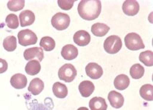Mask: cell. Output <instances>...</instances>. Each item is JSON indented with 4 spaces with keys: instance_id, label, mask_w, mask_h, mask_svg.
Instances as JSON below:
<instances>
[{
    "instance_id": "22",
    "label": "cell",
    "mask_w": 153,
    "mask_h": 110,
    "mask_svg": "<svg viewBox=\"0 0 153 110\" xmlns=\"http://www.w3.org/2000/svg\"><path fill=\"white\" fill-rule=\"evenodd\" d=\"M141 97L146 101H151L153 100V86L152 84H147L141 87L139 90Z\"/></svg>"
},
{
    "instance_id": "25",
    "label": "cell",
    "mask_w": 153,
    "mask_h": 110,
    "mask_svg": "<svg viewBox=\"0 0 153 110\" xmlns=\"http://www.w3.org/2000/svg\"><path fill=\"white\" fill-rule=\"evenodd\" d=\"M144 74V68L140 64H134L130 69V75L134 79H139Z\"/></svg>"
},
{
    "instance_id": "21",
    "label": "cell",
    "mask_w": 153,
    "mask_h": 110,
    "mask_svg": "<svg viewBox=\"0 0 153 110\" xmlns=\"http://www.w3.org/2000/svg\"><path fill=\"white\" fill-rule=\"evenodd\" d=\"M25 71L26 73L31 76H34V75L38 74L41 71V64L39 62L36 60H33L29 61V63L26 64V67H25Z\"/></svg>"
},
{
    "instance_id": "31",
    "label": "cell",
    "mask_w": 153,
    "mask_h": 110,
    "mask_svg": "<svg viewBox=\"0 0 153 110\" xmlns=\"http://www.w3.org/2000/svg\"><path fill=\"white\" fill-rule=\"evenodd\" d=\"M77 110H89V109H88L87 107H84V106H83V107H79Z\"/></svg>"
},
{
    "instance_id": "28",
    "label": "cell",
    "mask_w": 153,
    "mask_h": 110,
    "mask_svg": "<svg viewBox=\"0 0 153 110\" xmlns=\"http://www.w3.org/2000/svg\"><path fill=\"white\" fill-rule=\"evenodd\" d=\"M5 22L7 26L10 29H17L19 26V21H18V16L16 14H9L6 17Z\"/></svg>"
},
{
    "instance_id": "26",
    "label": "cell",
    "mask_w": 153,
    "mask_h": 110,
    "mask_svg": "<svg viewBox=\"0 0 153 110\" xmlns=\"http://www.w3.org/2000/svg\"><path fill=\"white\" fill-rule=\"evenodd\" d=\"M139 60L146 66L150 67L153 66V52L152 51H143L139 54Z\"/></svg>"
},
{
    "instance_id": "12",
    "label": "cell",
    "mask_w": 153,
    "mask_h": 110,
    "mask_svg": "<svg viewBox=\"0 0 153 110\" xmlns=\"http://www.w3.org/2000/svg\"><path fill=\"white\" fill-rule=\"evenodd\" d=\"M20 24L22 27L29 26L34 24L35 21V15L32 11L26 10L22 11L19 15Z\"/></svg>"
},
{
    "instance_id": "15",
    "label": "cell",
    "mask_w": 153,
    "mask_h": 110,
    "mask_svg": "<svg viewBox=\"0 0 153 110\" xmlns=\"http://www.w3.org/2000/svg\"><path fill=\"white\" fill-rule=\"evenodd\" d=\"M44 82L39 78L32 79L30 82L28 90L34 96H37L44 90Z\"/></svg>"
},
{
    "instance_id": "5",
    "label": "cell",
    "mask_w": 153,
    "mask_h": 110,
    "mask_svg": "<svg viewBox=\"0 0 153 110\" xmlns=\"http://www.w3.org/2000/svg\"><path fill=\"white\" fill-rule=\"evenodd\" d=\"M18 43L23 46L34 45L37 42V36L35 33L30 29L21 30L18 34Z\"/></svg>"
},
{
    "instance_id": "16",
    "label": "cell",
    "mask_w": 153,
    "mask_h": 110,
    "mask_svg": "<svg viewBox=\"0 0 153 110\" xmlns=\"http://www.w3.org/2000/svg\"><path fill=\"white\" fill-rule=\"evenodd\" d=\"M95 90L94 83L90 81H83L79 84V91L82 97L88 98L92 95Z\"/></svg>"
},
{
    "instance_id": "20",
    "label": "cell",
    "mask_w": 153,
    "mask_h": 110,
    "mask_svg": "<svg viewBox=\"0 0 153 110\" xmlns=\"http://www.w3.org/2000/svg\"><path fill=\"white\" fill-rule=\"evenodd\" d=\"M53 93L56 97L59 98H64L68 95L67 87L61 82L54 83L53 86Z\"/></svg>"
},
{
    "instance_id": "29",
    "label": "cell",
    "mask_w": 153,
    "mask_h": 110,
    "mask_svg": "<svg viewBox=\"0 0 153 110\" xmlns=\"http://www.w3.org/2000/svg\"><path fill=\"white\" fill-rule=\"evenodd\" d=\"M74 1H70V0H59L58 5L60 8L64 11H69L73 7Z\"/></svg>"
},
{
    "instance_id": "27",
    "label": "cell",
    "mask_w": 153,
    "mask_h": 110,
    "mask_svg": "<svg viewBox=\"0 0 153 110\" xmlns=\"http://www.w3.org/2000/svg\"><path fill=\"white\" fill-rule=\"evenodd\" d=\"M25 6V1L24 0H18V1H14V0H11L7 2V8L10 11H21Z\"/></svg>"
},
{
    "instance_id": "14",
    "label": "cell",
    "mask_w": 153,
    "mask_h": 110,
    "mask_svg": "<svg viewBox=\"0 0 153 110\" xmlns=\"http://www.w3.org/2000/svg\"><path fill=\"white\" fill-rule=\"evenodd\" d=\"M61 56L66 60H72L78 56V49L73 45L67 44L62 48Z\"/></svg>"
},
{
    "instance_id": "6",
    "label": "cell",
    "mask_w": 153,
    "mask_h": 110,
    "mask_svg": "<svg viewBox=\"0 0 153 110\" xmlns=\"http://www.w3.org/2000/svg\"><path fill=\"white\" fill-rule=\"evenodd\" d=\"M58 75L61 80H63L66 82H71L75 79L76 76V70L73 65L68 63L60 68Z\"/></svg>"
},
{
    "instance_id": "13",
    "label": "cell",
    "mask_w": 153,
    "mask_h": 110,
    "mask_svg": "<svg viewBox=\"0 0 153 110\" xmlns=\"http://www.w3.org/2000/svg\"><path fill=\"white\" fill-rule=\"evenodd\" d=\"M10 84L16 89H24L27 85V78L22 73H16L11 77Z\"/></svg>"
},
{
    "instance_id": "3",
    "label": "cell",
    "mask_w": 153,
    "mask_h": 110,
    "mask_svg": "<svg viewBox=\"0 0 153 110\" xmlns=\"http://www.w3.org/2000/svg\"><path fill=\"white\" fill-rule=\"evenodd\" d=\"M122 40L119 36L111 35L108 37L104 43L105 51L109 54H116L122 49Z\"/></svg>"
},
{
    "instance_id": "19",
    "label": "cell",
    "mask_w": 153,
    "mask_h": 110,
    "mask_svg": "<svg viewBox=\"0 0 153 110\" xmlns=\"http://www.w3.org/2000/svg\"><path fill=\"white\" fill-rule=\"evenodd\" d=\"M110 28L103 23H96L91 27V32L95 36L103 37L105 36L109 31Z\"/></svg>"
},
{
    "instance_id": "4",
    "label": "cell",
    "mask_w": 153,
    "mask_h": 110,
    "mask_svg": "<svg viewBox=\"0 0 153 110\" xmlns=\"http://www.w3.org/2000/svg\"><path fill=\"white\" fill-rule=\"evenodd\" d=\"M51 24L58 30H64L70 24V17L64 13H58L53 16Z\"/></svg>"
},
{
    "instance_id": "1",
    "label": "cell",
    "mask_w": 153,
    "mask_h": 110,
    "mask_svg": "<svg viewBox=\"0 0 153 110\" xmlns=\"http://www.w3.org/2000/svg\"><path fill=\"white\" fill-rule=\"evenodd\" d=\"M77 11L83 19L93 21L100 15L101 2L99 0H82L78 5Z\"/></svg>"
},
{
    "instance_id": "30",
    "label": "cell",
    "mask_w": 153,
    "mask_h": 110,
    "mask_svg": "<svg viewBox=\"0 0 153 110\" xmlns=\"http://www.w3.org/2000/svg\"><path fill=\"white\" fill-rule=\"evenodd\" d=\"M8 65L6 60L0 58V73H3L7 70Z\"/></svg>"
},
{
    "instance_id": "9",
    "label": "cell",
    "mask_w": 153,
    "mask_h": 110,
    "mask_svg": "<svg viewBox=\"0 0 153 110\" xmlns=\"http://www.w3.org/2000/svg\"><path fill=\"white\" fill-rule=\"evenodd\" d=\"M24 57L26 60H31L36 58L38 61L40 62L44 58V52L41 47L29 48L25 50Z\"/></svg>"
},
{
    "instance_id": "23",
    "label": "cell",
    "mask_w": 153,
    "mask_h": 110,
    "mask_svg": "<svg viewBox=\"0 0 153 110\" xmlns=\"http://www.w3.org/2000/svg\"><path fill=\"white\" fill-rule=\"evenodd\" d=\"M39 46L41 48L44 49L45 51H51L56 47V42L51 37L45 36L41 38Z\"/></svg>"
},
{
    "instance_id": "8",
    "label": "cell",
    "mask_w": 153,
    "mask_h": 110,
    "mask_svg": "<svg viewBox=\"0 0 153 110\" xmlns=\"http://www.w3.org/2000/svg\"><path fill=\"white\" fill-rule=\"evenodd\" d=\"M85 72L91 79H99L103 75V69L97 63H90L85 67Z\"/></svg>"
},
{
    "instance_id": "17",
    "label": "cell",
    "mask_w": 153,
    "mask_h": 110,
    "mask_svg": "<svg viewBox=\"0 0 153 110\" xmlns=\"http://www.w3.org/2000/svg\"><path fill=\"white\" fill-rule=\"evenodd\" d=\"M89 107L91 110H106L107 104L104 98L94 97L89 101Z\"/></svg>"
},
{
    "instance_id": "24",
    "label": "cell",
    "mask_w": 153,
    "mask_h": 110,
    "mask_svg": "<svg viewBox=\"0 0 153 110\" xmlns=\"http://www.w3.org/2000/svg\"><path fill=\"white\" fill-rule=\"evenodd\" d=\"M3 47L7 51H13L17 48V39L15 36H8L3 41Z\"/></svg>"
},
{
    "instance_id": "2",
    "label": "cell",
    "mask_w": 153,
    "mask_h": 110,
    "mask_svg": "<svg viewBox=\"0 0 153 110\" xmlns=\"http://www.w3.org/2000/svg\"><path fill=\"white\" fill-rule=\"evenodd\" d=\"M125 44L127 49L131 51H137L145 47L140 35L135 32L129 33L125 37Z\"/></svg>"
},
{
    "instance_id": "10",
    "label": "cell",
    "mask_w": 153,
    "mask_h": 110,
    "mask_svg": "<svg viewBox=\"0 0 153 110\" xmlns=\"http://www.w3.org/2000/svg\"><path fill=\"white\" fill-rule=\"evenodd\" d=\"M73 40L77 46H85L91 42V35L87 31L79 30L74 35Z\"/></svg>"
},
{
    "instance_id": "11",
    "label": "cell",
    "mask_w": 153,
    "mask_h": 110,
    "mask_svg": "<svg viewBox=\"0 0 153 110\" xmlns=\"http://www.w3.org/2000/svg\"><path fill=\"white\" fill-rule=\"evenodd\" d=\"M108 100L110 102L111 106L115 109H120L124 104V98L123 95L114 90H112L109 93Z\"/></svg>"
},
{
    "instance_id": "7",
    "label": "cell",
    "mask_w": 153,
    "mask_h": 110,
    "mask_svg": "<svg viewBox=\"0 0 153 110\" xmlns=\"http://www.w3.org/2000/svg\"><path fill=\"white\" fill-rule=\"evenodd\" d=\"M123 11L127 16H135L139 11V3L136 0H126L123 4Z\"/></svg>"
},
{
    "instance_id": "18",
    "label": "cell",
    "mask_w": 153,
    "mask_h": 110,
    "mask_svg": "<svg viewBox=\"0 0 153 110\" xmlns=\"http://www.w3.org/2000/svg\"><path fill=\"white\" fill-rule=\"evenodd\" d=\"M130 84V79L127 75L120 74L118 75L117 77L114 79V85L116 89L119 90H123L128 88Z\"/></svg>"
}]
</instances>
